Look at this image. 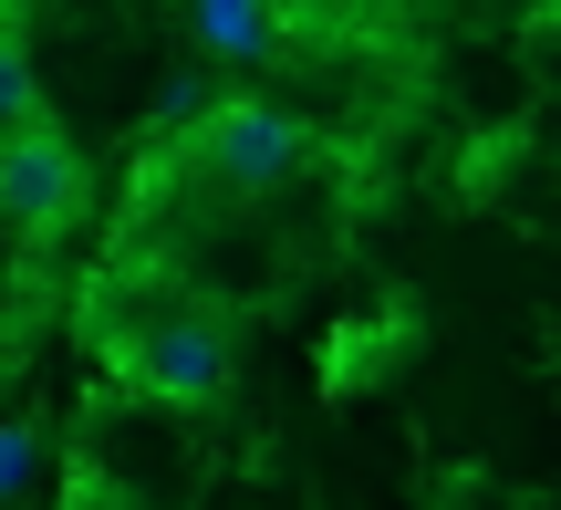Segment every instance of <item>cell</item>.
I'll return each mask as SVG.
<instances>
[{"instance_id":"obj_1","label":"cell","mask_w":561,"mask_h":510,"mask_svg":"<svg viewBox=\"0 0 561 510\" xmlns=\"http://www.w3.org/2000/svg\"><path fill=\"white\" fill-rule=\"evenodd\" d=\"M198 178L208 188H229V199H250V188H280L301 167V125L280 115V104L261 94H208V115H198Z\"/></svg>"},{"instance_id":"obj_2","label":"cell","mask_w":561,"mask_h":510,"mask_svg":"<svg viewBox=\"0 0 561 510\" xmlns=\"http://www.w3.org/2000/svg\"><path fill=\"white\" fill-rule=\"evenodd\" d=\"M83 199V157L62 125H11L0 136V219L11 229H62Z\"/></svg>"},{"instance_id":"obj_3","label":"cell","mask_w":561,"mask_h":510,"mask_svg":"<svg viewBox=\"0 0 561 510\" xmlns=\"http://www.w3.org/2000/svg\"><path fill=\"white\" fill-rule=\"evenodd\" d=\"M136 375H146L157 407H219L229 396V333L208 313H167V324H146Z\"/></svg>"},{"instance_id":"obj_4","label":"cell","mask_w":561,"mask_h":510,"mask_svg":"<svg viewBox=\"0 0 561 510\" xmlns=\"http://www.w3.org/2000/svg\"><path fill=\"white\" fill-rule=\"evenodd\" d=\"M187 32H198L219 63H261L271 42H280V21H271V11H250V0H208V11H187Z\"/></svg>"},{"instance_id":"obj_5","label":"cell","mask_w":561,"mask_h":510,"mask_svg":"<svg viewBox=\"0 0 561 510\" xmlns=\"http://www.w3.org/2000/svg\"><path fill=\"white\" fill-rule=\"evenodd\" d=\"M11 125H42V83H32V63H21V42L0 32V136Z\"/></svg>"},{"instance_id":"obj_6","label":"cell","mask_w":561,"mask_h":510,"mask_svg":"<svg viewBox=\"0 0 561 510\" xmlns=\"http://www.w3.org/2000/svg\"><path fill=\"white\" fill-rule=\"evenodd\" d=\"M32 458H42V438H32V428H0V500H21Z\"/></svg>"},{"instance_id":"obj_7","label":"cell","mask_w":561,"mask_h":510,"mask_svg":"<svg viewBox=\"0 0 561 510\" xmlns=\"http://www.w3.org/2000/svg\"><path fill=\"white\" fill-rule=\"evenodd\" d=\"M157 115H167V125H198V115H208V73H178V83L157 94Z\"/></svg>"}]
</instances>
